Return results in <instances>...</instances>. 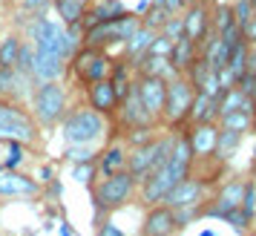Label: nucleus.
Masks as SVG:
<instances>
[{"mask_svg":"<svg viewBox=\"0 0 256 236\" xmlns=\"http://www.w3.org/2000/svg\"><path fill=\"white\" fill-rule=\"evenodd\" d=\"M72 106V86L66 81H40L26 101V110L32 112L40 130H55Z\"/></svg>","mask_w":256,"mask_h":236,"instance_id":"nucleus-1","label":"nucleus"},{"mask_svg":"<svg viewBox=\"0 0 256 236\" xmlns=\"http://www.w3.org/2000/svg\"><path fill=\"white\" fill-rule=\"evenodd\" d=\"M60 127V138L64 144H101L110 136V118L95 112L90 104H72L70 112L64 116Z\"/></svg>","mask_w":256,"mask_h":236,"instance_id":"nucleus-2","label":"nucleus"},{"mask_svg":"<svg viewBox=\"0 0 256 236\" xmlns=\"http://www.w3.org/2000/svg\"><path fill=\"white\" fill-rule=\"evenodd\" d=\"M90 199H92L95 210L116 213L121 208H127L130 202L138 199V182L127 170L112 173V176H98L95 184L90 188Z\"/></svg>","mask_w":256,"mask_h":236,"instance_id":"nucleus-3","label":"nucleus"},{"mask_svg":"<svg viewBox=\"0 0 256 236\" xmlns=\"http://www.w3.org/2000/svg\"><path fill=\"white\" fill-rule=\"evenodd\" d=\"M44 138V130L35 124L32 112L26 110V104L18 101H6L0 106V144L3 142H24L26 147L35 150Z\"/></svg>","mask_w":256,"mask_h":236,"instance_id":"nucleus-4","label":"nucleus"},{"mask_svg":"<svg viewBox=\"0 0 256 236\" xmlns=\"http://www.w3.org/2000/svg\"><path fill=\"white\" fill-rule=\"evenodd\" d=\"M176 132H178V130H167V127H164V132L156 138V142L144 144V147H132V150H130V156H127V173L136 178L138 184L147 176H152L158 167H164L167 156H170V150H173Z\"/></svg>","mask_w":256,"mask_h":236,"instance_id":"nucleus-5","label":"nucleus"},{"mask_svg":"<svg viewBox=\"0 0 256 236\" xmlns=\"http://www.w3.org/2000/svg\"><path fill=\"white\" fill-rule=\"evenodd\" d=\"M112 64H116V60L110 58L104 49L81 46L70 58V75H66V78H72V81L78 84V90H84V86H90V84H95V81L110 78Z\"/></svg>","mask_w":256,"mask_h":236,"instance_id":"nucleus-6","label":"nucleus"},{"mask_svg":"<svg viewBox=\"0 0 256 236\" xmlns=\"http://www.w3.org/2000/svg\"><path fill=\"white\" fill-rule=\"evenodd\" d=\"M193 95H196V86L187 81L184 72L173 81H167V98H164V116H162V124L167 130H184L187 127Z\"/></svg>","mask_w":256,"mask_h":236,"instance_id":"nucleus-7","label":"nucleus"},{"mask_svg":"<svg viewBox=\"0 0 256 236\" xmlns=\"http://www.w3.org/2000/svg\"><path fill=\"white\" fill-rule=\"evenodd\" d=\"M210 182L204 170H193L190 176H184L178 184H173V190L164 196V204L167 208H204V202L210 199Z\"/></svg>","mask_w":256,"mask_h":236,"instance_id":"nucleus-8","label":"nucleus"},{"mask_svg":"<svg viewBox=\"0 0 256 236\" xmlns=\"http://www.w3.org/2000/svg\"><path fill=\"white\" fill-rule=\"evenodd\" d=\"M242 193H244V176H230L224 178L219 188L210 193V199L204 202L202 219H224L230 210H236L242 204Z\"/></svg>","mask_w":256,"mask_h":236,"instance_id":"nucleus-9","label":"nucleus"},{"mask_svg":"<svg viewBox=\"0 0 256 236\" xmlns=\"http://www.w3.org/2000/svg\"><path fill=\"white\" fill-rule=\"evenodd\" d=\"M44 184L32 173L24 170H3L0 173V202H18V199H40Z\"/></svg>","mask_w":256,"mask_h":236,"instance_id":"nucleus-10","label":"nucleus"},{"mask_svg":"<svg viewBox=\"0 0 256 236\" xmlns=\"http://www.w3.org/2000/svg\"><path fill=\"white\" fill-rule=\"evenodd\" d=\"M110 121H112V127H116L118 132L130 130V127H138V124H152V121H156V118L144 110V104H141L138 90H136V81H132V90H130L127 98H121V101H118L116 116L110 118Z\"/></svg>","mask_w":256,"mask_h":236,"instance_id":"nucleus-11","label":"nucleus"},{"mask_svg":"<svg viewBox=\"0 0 256 236\" xmlns=\"http://www.w3.org/2000/svg\"><path fill=\"white\" fill-rule=\"evenodd\" d=\"M187 138L196 156V167L213 164V150H216V138H219V124H187Z\"/></svg>","mask_w":256,"mask_h":236,"instance_id":"nucleus-12","label":"nucleus"},{"mask_svg":"<svg viewBox=\"0 0 256 236\" xmlns=\"http://www.w3.org/2000/svg\"><path fill=\"white\" fill-rule=\"evenodd\" d=\"M178 224H176V213L167 204H150L144 210V219L138 224V236H176Z\"/></svg>","mask_w":256,"mask_h":236,"instance_id":"nucleus-13","label":"nucleus"},{"mask_svg":"<svg viewBox=\"0 0 256 236\" xmlns=\"http://www.w3.org/2000/svg\"><path fill=\"white\" fill-rule=\"evenodd\" d=\"M136 90L144 110L150 112L156 121H162L164 116V98H167V81L156 78V75H136Z\"/></svg>","mask_w":256,"mask_h":236,"instance_id":"nucleus-14","label":"nucleus"},{"mask_svg":"<svg viewBox=\"0 0 256 236\" xmlns=\"http://www.w3.org/2000/svg\"><path fill=\"white\" fill-rule=\"evenodd\" d=\"M32 90H35V81L29 75H24L18 66H0V98L3 101L26 104Z\"/></svg>","mask_w":256,"mask_h":236,"instance_id":"nucleus-15","label":"nucleus"},{"mask_svg":"<svg viewBox=\"0 0 256 236\" xmlns=\"http://www.w3.org/2000/svg\"><path fill=\"white\" fill-rule=\"evenodd\" d=\"M84 104H90L95 110V112H101V116L112 118L118 110V95H116V86H112V81L110 78H104V81H95L90 84V86H84Z\"/></svg>","mask_w":256,"mask_h":236,"instance_id":"nucleus-16","label":"nucleus"},{"mask_svg":"<svg viewBox=\"0 0 256 236\" xmlns=\"http://www.w3.org/2000/svg\"><path fill=\"white\" fill-rule=\"evenodd\" d=\"M182 20H184V35L193 38L198 46L213 35V24H210V6L204 3H190L184 12H182Z\"/></svg>","mask_w":256,"mask_h":236,"instance_id":"nucleus-17","label":"nucleus"},{"mask_svg":"<svg viewBox=\"0 0 256 236\" xmlns=\"http://www.w3.org/2000/svg\"><path fill=\"white\" fill-rule=\"evenodd\" d=\"M70 75V60L60 58L58 52H38L35 49V70H32V81H66Z\"/></svg>","mask_w":256,"mask_h":236,"instance_id":"nucleus-18","label":"nucleus"},{"mask_svg":"<svg viewBox=\"0 0 256 236\" xmlns=\"http://www.w3.org/2000/svg\"><path fill=\"white\" fill-rule=\"evenodd\" d=\"M127 156H130V147L121 138H112V142H104L101 150H98V176H112V173H121L127 170Z\"/></svg>","mask_w":256,"mask_h":236,"instance_id":"nucleus-19","label":"nucleus"},{"mask_svg":"<svg viewBox=\"0 0 256 236\" xmlns=\"http://www.w3.org/2000/svg\"><path fill=\"white\" fill-rule=\"evenodd\" d=\"M130 6L124 0H90V9L84 14L81 26L84 29H90V26L101 24V20H112V18H121V14H127Z\"/></svg>","mask_w":256,"mask_h":236,"instance_id":"nucleus-20","label":"nucleus"},{"mask_svg":"<svg viewBox=\"0 0 256 236\" xmlns=\"http://www.w3.org/2000/svg\"><path fill=\"white\" fill-rule=\"evenodd\" d=\"M216 121H219V95H208L196 90L187 124H216Z\"/></svg>","mask_w":256,"mask_h":236,"instance_id":"nucleus-21","label":"nucleus"},{"mask_svg":"<svg viewBox=\"0 0 256 236\" xmlns=\"http://www.w3.org/2000/svg\"><path fill=\"white\" fill-rule=\"evenodd\" d=\"M244 136L248 132H239V130H228V127H219V138H216V150H213V162L216 164H230L239 147H242Z\"/></svg>","mask_w":256,"mask_h":236,"instance_id":"nucleus-22","label":"nucleus"},{"mask_svg":"<svg viewBox=\"0 0 256 236\" xmlns=\"http://www.w3.org/2000/svg\"><path fill=\"white\" fill-rule=\"evenodd\" d=\"M132 70H136V75H156V78H164V81H173V78L182 75V72L170 64V58H164V55H150V52L141 60H136Z\"/></svg>","mask_w":256,"mask_h":236,"instance_id":"nucleus-23","label":"nucleus"},{"mask_svg":"<svg viewBox=\"0 0 256 236\" xmlns=\"http://www.w3.org/2000/svg\"><path fill=\"white\" fill-rule=\"evenodd\" d=\"M162 132H164V124H162V121H152V124H138V127H130V130L121 132V142L127 144L130 150H132V147H144V144L156 142Z\"/></svg>","mask_w":256,"mask_h":236,"instance_id":"nucleus-24","label":"nucleus"},{"mask_svg":"<svg viewBox=\"0 0 256 236\" xmlns=\"http://www.w3.org/2000/svg\"><path fill=\"white\" fill-rule=\"evenodd\" d=\"M86 9H90V0H52V14L66 26L81 24Z\"/></svg>","mask_w":256,"mask_h":236,"instance_id":"nucleus-25","label":"nucleus"},{"mask_svg":"<svg viewBox=\"0 0 256 236\" xmlns=\"http://www.w3.org/2000/svg\"><path fill=\"white\" fill-rule=\"evenodd\" d=\"M196 55H198V44L193 40V38L182 35V38H176V40H173V49H170V64H173L178 72H184L187 66L196 60Z\"/></svg>","mask_w":256,"mask_h":236,"instance_id":"nucleus-26","label":"nucleus"},{"mask_svg":"<svg viewBox=\"0 0 256 236\" xmlns=\"http://www.w3.org/2000/svg\"><path fill=\"white\" fill-rule=\"evenodd\" d=\"M0 147H3V156H0L3 170H24L32 156V147H26L24 142H3Z\"/></svg>","mask_w":256,"mask_h":236,"instance_id":"nucleus-27","label":"nucleus"},{"mask_svg":"<svg viewBox=\"0 0 256 236\" xmlns=\"http://www.w3.org/2000/svg\"><path fill=\"white\" fill-rule=\"evenodd\" d=\"M110 81H112V86H116V95H118V101L121 98H127L130 90H132V81H136V70L130 66L127 60L121 58L112 64V72H110Z\"/></svg>","mask_w":256,"mask_h":236,"instance_id":"nucleus-28","label":"nucleus"},{"mask_svg":"<svg viewBox=\"0 0 256 236\" xmlns=\"http://www.w3.org/2000/svg\"><path fill=\"white\" fill-rule=\"evenodd\" d=\"M20 44H24V35H20L18 29L0 32V66H14V64H18Z\"/></svg>","mask_w":256,"mask_h":236,"instance_id":"nucleus-29","label":"nucleus"},{"mask_svg":"<svg viewBox=\"0 0 256 236\" xmlns=\"http://www.w3.org/2000/svg\"><path fill=\"white\" fill-rule=\"evenodd\" d=\"M98 144H64V153L60 158L66 162V164H84V162H95L98 158Z\"/></svg>","mask_w":256,"mask_h":236,"instance_id":"nucleus-30","label":"nucleus"},{"mask_svg":"<svg viewBox=\"0 0 256 236\" xmlns=\"http://www.w3.org/2000/svg\"><path fill=\"white\" fill-rule=\"evenodd\" d=\"M216 124H219V127H228V130L250 132L254 130V124H256V116L244 112V110H230V112H222Z\"/></svg>","mask_w":256,"mask_h":236,"instance_id":"nucleus-31","label":"nucleus"},{"mask_svg":"<svg viewBox=\"0 0 256 236\" xmlns=\"http://www.w3.org/2000/svg\"><path fill=\"white\" fill-rule=\"evenodd\" d=\"M239 210L244 213V219L256 228V176L244 178V193H242V204Z\"/></svg>","mask_w":256,"mask_h":236,"instance_id":"nucleus-32","label":"nucleus"},{"mask_svg":"<svg viewBox=\"0 0 256 236\" xmlns=\"http://www.w3.org/2000/svg\"><path fill=\"white\" fill-rule=\"evenodd\" d=\"M248 49L250 46H248L244 40H239V44L228 52V66H230V72L236 75V81H239V75L248 70Z\"/></svg>","mask_w":256,"mask_h":236,"instance_id":"nucleus-33","label":"nucleus"},{"mask_svg":"<svg viewBox=\"0 0 256 236\" xmlns=\"http://www.w3.org/2000/svg\"><path fill=\"white\" fill-rule=\"evenodd\" d=\"M98 178V164L95 162H84V164H72V182H78L84 188H92Z\"/></svg>","mask_w":256,"mask_h":236,"instance_id":"nucleus-34","label":"nucleus"},{"mask_svg":"<svg viewBox=\"0 0 256 236\" xmlns=\"http://www.w3.org/2000/svg\"><path fill=\"white\" fill-rule=\"evenodd\" d=\"M167 18H170V12L164 6H150L147 12L141 14V26H147L152 32H162V26L167 24Z\"/></svg>","mask_w":256,"mask_h":236,"instance_id":"nucleus-35","label":"nucleus"},{"mask_svg":"<svg viewBox=\"0 0 256 236\" xmlns=\"http://www.w3.org/2000/svg\"><path fill=\"white\" fill-rule=\"evenodd\" d=\"M9 9L26 14V18H32V14L52 12V0H18V3H14V6H9Z\"/></svg>","mask_w":256,"mask_h":236,"instance_id":"nucleus-36","label":"nucleus"},{"mask_svg":"<svg viewBox=\"0 0 256 236\" xmlns=\"http://www.w3.org/2000/svg\"><path fill=\"white\" fill-rule=\"evenodd\" d=\"M18 70L24 72V75H29L32 78V70H35V46H32V40H26L20 44V55H18V64H14Z\"/></svg>","mask_w":256,"mask_h":236,"instance_id":"nucleus-37","label":"nucleus"},{"mask_svg":"<svg viewBox=\"0 0 256 236\" xmlns=\"http://www.w3.org/2000/svg\"><path fill=\"white\" fill-rule=\"evenodd\" d=\"M230 6H233V20L239 24V29H242V26L256 14V9H254L250 0H230Z\"/></svg>","mask_w":256,"mask_h":236,"instance_id":"nucleus-38","label":"nucleus"},{"mask_svg":"<svg viewBox=\"0 0 256 236\" xmlns=\"http://www.w3.org/2000/svg\"><path fill=\"white\" fill-rule=\"evenodd\" d=\"M202 210H204V208H178V210H173V213H176V224H178V230H184L187 224L198 222V219H202Z\"/></svg>","mask_w":256,"mask_h":236,"instance_id":"nucleus-39","label":"nucleus"},{"mask_svg":"<svg viewBox=\"0 0 256 236\" xmlns=\"http://www.w3.org/2000/svg\"><path fill=\"white\" fill-rule=\"evenodd\" d=\"M162 32L170 38V40H176V38L184 35V20H182V14H170V18H167V24L162 26Z\"/></svg>","mask_w":256,"mask_h":236,"instance_id":"nucleus-40","label":"nucleus"},{"mask_svg":"<svg viewBox=\"0 0 256 236\" xmlns=\"http://www.w3.org/2000/svg\"><path fill=\"white\" fill-rule=\"evenodd\" d=\"M170 49H173V40L164 35V32H156L150 44V55H164V58H170Z\"/></svg>","mask_w":256,"mask_h":236,"instance_id":"nucleus-41","label":"nucleus"},{"mask_svg":"<svg viewBox=\"0 0 256 236\" xmlns=\"http://www.w3.org/2000/svg\"><path fill=\"white\" fill-rule=\"evenodd\" d=\"M44 202H60L64 199V182H60V176H55L49 184H44Z\"/></svg>","mask_w":256,"mask_h":236,"instance_id":"nucleus-42","label":"nucleus"},{"mask_svg":"<svg viewBox=\"0 0 256 236\" xmlns=\"http://www.w3.org/2000/svg\"><path fill=\"white\" fill-rule=\"evenodd\" d=\"M95 236H127V234H124V228H121V224H116L112 216H106L104 222L95 228Z\"/></svg>","mask_w":256,"mask_h":236,"instance_id":"nucleus-43","label":"nucleus"},{"mask_svg":"<svg viewBox=\"0 0 256 236\" xmlns=\"http://www.w3.org/2000/svg\"><path fill=\"white\" fill-rule=\"evenodd\" d=\"M32 176H35L40 184H49L52 178L58 176V170H55V164H52V162H40V164H38V170L32 173Z\"/></svg>","mask_w":256,"mask_h":236,"instance_id":"nucleus-44","label":"nucleus"},{"mask_svg":"<svg viewBox=\"0 0 256 236\" xmlns=\"http://www.w3.org/2000/svg\"><path fill=\"white\" fill-rule=\"evenodd\" d=\"M242 40L248 44V46H256V14L242 26Z\"/></svg>","mask_w":256,"mask_h":236,"instance_id":"nucleus-45","label":"nucleus"},{"mask_svg":"<svg viewBox=\"0 0 256 236\" xmlns=\"http://www.w3.org/2000/svg\"><path fill=\"white\" fill-rule=\"evenodd\" d=\"M190 3H193V0H164V9L170 14H182Z\"/></svg>","mask_w":256,"mask_h":236,"instance_id":"nucleus-46","label":"nucleus"},{"mask_svg":"<svg viewBox=\"0 0 256 236\" xmlns=\"http://www.w3.org/2000/svg\"><path fill=\"white\" fill-rule=\"evenodd\" d=\"M55 230H58V236H75V228L70 224V219H66V213H64V216L58 219V228H55Z\"/></svg>","mask_w":256,"mask_h":236,"instance_id":"nucleus-47","label":"nucleus"},{"mask_svg":"<svg viewBox=\"0 0 256 236\" xmlns=\"http://www.w3.org/2000/svg\"><path fill=\"white\" fill-rule=\"evenodd\" d=\"M244 72H254V75H256V46L248 49V70H244Z\"/></svg>","mask_w":256,"mask_h":236,"instance_id":"nucleus-48","label":"nucleus"},{"mask_svg":"<svg viewBox=\"0 0 256 236\" xmlns=\"http://www.w3.org/2000/svg\"><path fill=\"white\" fill-rule=\"evenodd\" d=\"M150 6H152V0H138V3L132 6V12H136V14H138V18H141V14H144V12H147V9H150Z\"/></svg>","mask_w":256,"mask_h":236,"instance_id":"nucleus-49","label":"nucleus"},{"mask_svg":"<svg viewBox=\"0 0 256 236\" xmlns=\"http://www.w3.org/2000/svg\"><path fill=\"white\" fill-rule=\"evenodd\" d=\"M198 236H219V234H216V228H202Z\"/></svg>","mask_w":256,"mask_h":236,"instance_id":"nucleus-50","label":"nucleus"},{"mask_svg":"<svg viewBox=\"0 0 256 236\" xmlns=\"http://www.w3.org/2000/svg\"><path fill=\"white\" fill-rule=\"evenodd\" d=\"M250 170H254V176H256V144H254V153H250Z\"/></svg>","mask_w":256,"mask_h":236,"instance_id":"nucleus-51","label":"nucleus"},{"mask_svg":"<svg viewBox=\"0 0 256 236\" xmlns=\"http://www.w3.org/2000/svg\"><path fill=\"white\" fill-rule=\"evenodd\" d=\"M6 9H9V6H6V0H0V14L6 12Z\"/></svg>","mask_w":256,"mask_h":236,"instance_id":"nucleus-52","label":"nucleus"},{"mask_svg":"<svg viewBox=\"0 0 256 236\" xmlns=\"http://www.w3.org/2000/svg\"><path fill=\"white\" fill-rule=\"evenodd\" d=\"M196 3H204V6H213V3H216V0H196Z\"/></svg>","mask_w":256,"mask_h":236,"instance_id":"nucleus-53","label":"nucleus"},{"mask_svg":"<svg viewBox=\"0 0 256 236\" xmlns=\"http://www.w3.org/2000/svg\"><path fill=\"white\" fill-rule=\"evenodd\" d=\"M14 3H18V0H6V6H14Z\"/></svg>","mask_w":256,"mask_h":236,"instance_id":"nucleus-54","label":"nucleus"},{"mask_svg":"<svg viewBox=\"0 0 256 236\" xmlns=\"http://www.w3.org/2000/svg\"><path fill=\"white\" fill-rule=\"evenodd\" d=\"M244 236H256V234H254V230H250V234H244Z\"/></svg>","mask_w":256,"mask_h":236,"instance_id":"nucleus-55","label":"nucleus"},{"mask_svg":"<svg viewBox=\"0 0 256 236\" xmlns=\"http://www.w3.org/2000/svg\"><path fill=\"white\" fill-rule=\"evenodd\" d=\"M0 173H3V162H0Z\"/></svg>","mask_w":256,"mask_h":236,"instance_id":"nucleus-56","label":"nucleus"},{"mask_svg":"<svg viewBox=\"0 0 256 236\" xmlns=\"http://www.w3.org/2000/svg\"><path fill=\"white\" fill-rule=\"evenodd\" d=\"M3 104H6V101H3V98H0V106H3Z\"/></svg>","mask_w":256,"mask_h":236,"instance_id":"nucleus-57","label":"nucleus"},{"mask_svg":"<svg viewBox=\"0 0 256 236\" xmlns=\"http://www.w3.org/2000/svg\"><path fill=\"white\" fill-rule=\"evenodd\" d=\"M250 3H254V9H256V0H250Z\"/></svg>","mask_w":256,"mask_h":236,"instance_id":"nucleus-58","label":"nucleus"},{"mask_svg":"<svg viewBox=\"0 0 256 236\" xmlns=\"http://www.w3.org/2000/svg\"><path fill=\"white\" fill-rule=\"evenodd\" d=\"M75 236H78V234H75Z\"/></svg>","mask_w":256,"mask_h":236,"instance_id":"nucleus-59","label":"nucleus"}]
</instances>
